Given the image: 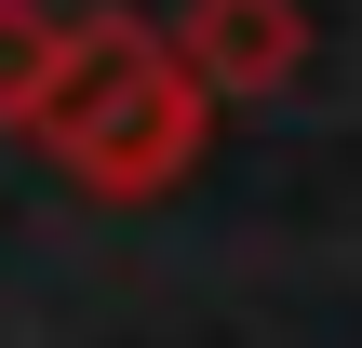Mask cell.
I'll list each match as a JSON object with an SVG mask.
<instances>
[{"mask_svg":"<svg viewBox=\"0 0 362 348\" xmlns=\"http://www.w3.org/2000/svg\"><path fill=\"white\" fill-rule=\"evenodd\" d=\"M175 67L228 107V94H296V67H309V13L296 0H188L175 27Z\"/></svg>","mask_w":362,"mask_h":348,"instance_id":"obj_2","label":"cell"},{"mask_svg":"<svg viewBox=\"0 0 362 348\" xmlns=\"http://www.w3.org/2000/svg\"><path fill=\"white\" fill-rule=\"evenodd\" d=\"M202 134H215V94L175 67L161 27H134V13H67V54H54L40 107H27V148H40V161H67L94 201H161V188L202 161Z\"/></svg>","mask_w":362,"mask_h":348,"instance_id":"obj_1","label":"cell"},{"mask_svg":"<svg viewBox=\"0 0 362 348\" xmlns=\"http://www.w3.org/2000/svg\"><path fill=\"white\" fill-rule=\"evenodd\" d=\"M54 54H67V13H40V0H0V121H13V134H27V107H40Z\"/></svg>","mask_w":362,"mask_h":348,"instance_id":"obj_3","label":"cell"}]
</instances>
